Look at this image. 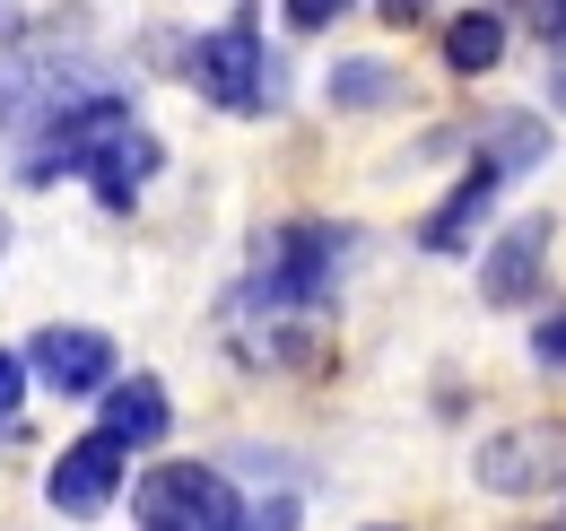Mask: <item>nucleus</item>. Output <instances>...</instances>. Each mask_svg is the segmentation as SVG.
<instances>
[{
    "instance_id": "obj_1",
    "label": "nucleus",
    "mask_w": 566,
    "mask_h": 531,
    "mask_svg": "<svg viewBox=\"0 0 566 531\" xmlns=\"http://www.w3.org/2000/svg\"><path fill=\"white\" fill-rule=\"evenodd\" d=\"M157 166H166V139L140 123V105L123 87H96V96L53 105L35 123V139L18 148V184H35V192L44 184H87L105 209H132L157 184Z\"/></svg>"
},
{
    "instance_id": "obj_2",
    "label": "nucleus",
    "mask_w": 566,
    "mask_h": 531,
    "mask_svg": "<svg viewBox=\"0 0 566 531\" xmlns=\"http://www.w3.org/2000/svg\"><path fill=\"white\" fill-rule=\"evenodd\" d=\"M349 253H357V227H340V218L271 227L262 253H253V279L235 288V314H323L349 279Z\"/></svg>"
},
{
    "instance_id": "obj_3",
    "label": "nucleus",
    "mask_w": 566,
    "mask_h": 531,
    "mask_svg": "<svg viewBox=\"0 0 566 531\" xmlns=\"http://www.w3.org/2000/svg\"><path fill=\"white\" fill-rule=\"evenodd\" d=\"M184 79H192L210 105H227V114H271V105H280V62H271V44H262L253 18H227L218 35H201L192 62H184Z\"/></svg>"
},
{
    "instance_id": "obj_4",
    "label": "nucleus",
    "mask_w": 566,
    "mask_h": 531,
    "mask_svg": "<svg viewBox=\"0 0 566 531\" xmlns=\"http://www.w3.org/2000/svg\"><path fill=\"white\" fill-rule=\"evenodd\" d=\"M235 514H244V497L210 462H157L132 479V523L140 531H227Z\"/></svg>"
},
{
    "instance_id": "obj_5",
    "label": "nucleus",
    "mask_w": 566,
    "mask_h": 531,
    "mask_svg": "<svg viewBox=\"0 0 566 531\" xmlns=\"http://www.w3.org/2000/svg\"><path fill=\"white\" fill-rule=\"evenodd\" d=\"M96 87H114V70H96L87 53H53V44L0 53V132H35L53 105L96 96Z\"/></svg>"
},
{
    "instance_id": "obj_6",
    "label": "nucleus",
    "mask_w": 566,
    "mask_h": 531,
    "mask_svg": "<svg viewBox=\"0 0 566 531\" xmlns=\"http://www.w3.org/2000/svg\"><path fill=\"white\" fill-rule=\"evenodd\" d=\"M27 375L44 384V393L62 400H96L123 366H114V340L87 332V323H44V332L27 340Z\"/></svg>"
},
{
    "instance_id": "obj_7",
    "label": "nucleus",
    "mask_w": 566,
    "mask_h": 531,
    "mask_svg": "<svg viewBox=\"0 0 566 531\" xmlns=\"http://www.w3.org/2000/svg\"><path fill=\"white\" fill-rule=\"evenodd\" d=\"M471 470L496 497H549V488H566V427H505L471 454Z\"/></svg>"
},
{
    "instance_id": "obj_8",
    "label": "nucleus",
    "mask_w": 566,
    "mask_h": 531,
    "mask_svg": "<svg viewBox=\"0 0 566 531\" xmlns=\"http://www.w3.org/2000/svg\"><path fill=\"white\" fill-rule=\"evenodd\" d=\"M123 445L96 427V436H78V445H62L53 454V470H44V497H53V514H71V523H96L114 497H123Z\"/></svg>"
},
{
    "instance_id": "obj_9",
    "label": "nucleus",
    "mask_w": 566,
    "mask_h": 531,
    "mask_svg": "<svg viewBox=\"0 0 566 531\" xmlns=\"http://www.w3.org/2000/svg\"><path fill=\"white\" fill-rule=\"evenodd\" d=\"M549 236H558L549 218H514L489 253H480V296H489V305H532L541 279H549Z\"/></svg>"
},
{
    "instance_id": "obj_10",
    "label": "nucleus",
    "mask_w": 566,
    "mask_h": 531,
    "mask_svg": "<svg viewBox=\"0 0 566 531\" xmlns=\"http://www.w3.org/2000/svg\"><path fill=\"white\" fill-rule=\"evenodd\" d=\"M505 184H514L505 166L471 157V175H462V184H453V192H444V200L419 218V244H427V253H462V244L489 227V209H496V192H505Z\"/></svg>"
},
{
    "instance_id": "obj_11",
    "label": "nucleus",
    "mask_w": 566,
    "mask_h": 531,
    "mask_svg": "<svg viewBox=\"0 0 566 531\" xmlns=\"http://www.w3.org/2000/svg\"><path fill=\"white\" fill-rule=\"evenodd\" d=\"M96 427L123 445V454H148V445H166V427H175V400L157 375H114L105 393H96Z\"/></svg>"
},
{
    "instance_id": "obj_12",
    "label": "nucleus",
    "mask_w": 566,
    "mask_h": 531,
    "mask_svg": "<svg viewBox=\"0 0 566 531\" xmlns=\"http://www.w3.org/2000/svg\"><path fill=\"white\" fill-rule=\"evenodd\" d=\"M505 62V18L496 9H462L453 27H444V70H462V79H480V70Z\"/></svg>"
},
{
    "instance_id": "obj_13",
    "label": "nucleus",
    "mask_w": 566,
    "mask_h": 531,
    "mask_svg": "<svg viewBox=\"0 0 566 531\" xmlns=\"http://www.w3.org/2000/svg\"><path fill=\"white\" fill-rule=\"evenodd\" d=\"M480 157L505 166V175H523V166H541V157H549V123H532V114H489Z\"/></svg>"
},
{
    "instance_id": "obj_14",
    "label": "nucleus",
    "mask_w": 566,
    "mask_h": 531,
    "mask_svg": "<svg viewBox=\"0 0 566 531\" xmlns=\"http://www.w3.org/2000/svg\"><path fill=\"white\" fill-rule=\"evenodd\" d=\"M401 96V79L384 62H340L332 70V105H349V114H366V105H392Z\"/></svg>"
},
{
    "instance_id": "obj_15",
    "label": "nucleus",
    "mask_w": 566,
    "mask_h": 531,
    "mask_svg": "<svg viewBox=\"0 0 566 531\" xmlns=\"http://www.w3.org/2000/svg\"><path fill=\"white\" fill-rule=\"evenodd\" d=\"M280 18L296 27V35H323V27H340V18H349V0H280Z\"/></svg>"
},
{
    "instance_id": "obj_16",
    "label": "nucleus",
    "mask_w": 566,
    "mask_h": 531,
    "mask_svg": "<svg viewBox=\"0 0 566 531\" xmlns=\"http://www.w3.org/2000/svg\"><path fill=\"white\" fill-rule=\"evenodd\" d=\"M18 400H27V357H18V348H0V427L18 418Z\"/></svg>"
},
{
    "instance_id": "obj_17",
    "label": "nucleus",
    "mask_w": 566,
    "mask_h": 531,
    "mask_svg": "<svg viewBox=\"0 0 566 531\" xmlns=\"http://www.w3.org/2000/svg\"><path fill=\"white\" fill-rule=\"evenodd\" d=\"M532 366H566V314H549V323L532 332Z\"/></svg>"
},
{
    "instance_id": "obj_18",
    "label": "nucleus",
    "mask_w": 566,
    "mask_h": 531,
    "mask_svg": "<svg viewBox=\"0 0 566 531\" xmlns=\"http://www.w3.org/2000/svg\"><path fill=\"white\" fill-rule=\"evenodd\" d=\"M532 18H541V35H549V44H566V0H532Z\"/></svg>"
},
{
    "instance_id": "obj_19",
    "label": "nucleus",
    "mask_w": 566,
    "mask_h": 531,
    "mask_svg": "<svg viewBox=\"0 0 566 531\" xmlns=\"http://www.w3.org/2000/svg\"><path fill=\"white\" fill-rule=\"evenodd\" d=\"M384 9H392V18H419V9H427V0H384Z\"/></svg>"
},
{
    "instance_id": "obj_20",
    "label": "nucleus",
    "mask_w": 566,
    "mask_h": 531,
    "mask_svg": "<svg viewBox=\"0 0 566 531\" xmlns=\"http://www.w3.org/2000/svg\"><path fill=\"white\" fill-rule=\"evenodd\" d=\"M549 105H558V114H566V70H558V79H549Z\"/></svg>"
},
{
    "instance_id": "obj_21",
    "label": "nucleus",
    "mask_w": 566,
    "mask_h": 531,
    "mask_svg": "<svg viewBox=\"0 0 566 531\" xmlns=\"http://www.w3.org/2000/svg\"><path fill=\"white\" fill-rule=\"evenodd\" d=\"M0 253H9V218H0Z\"/></svg>"
},
{
    "instance_id": "obj_22",
    "label": "nucleus",
    "mask_w": 566,
    "mask_h": 531,
    "mask_svg": "<svg viewBox=\"0 0 566 531\" xmlns=\"http://www.w3.org/2000/svg\"><path fill=\"white\" fill-rule=\"evenodd\" d=\"M549 531H566V523H549Z\"/></svg>"
}]
</instances>
